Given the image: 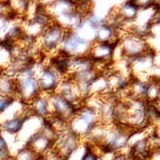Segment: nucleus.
Listing matches in <instances>:
<instances>
[{
    "label": "nucleus",
    "mask_w": 160,
    "mask_h": 160,
    "mask_svg": "<svg viewBox=\"0 0 160 160\" xmlns=\"http://www.w3.org/2000/svg\"><path fill=\"white\" fill-rule=\"evenodd\" d=\"M38 64L26 63L18 69V75L15 79L16 89H15V99L20 102L31 103L32 100L40 95L39 83L36 79Z\"/></svg>",
    "instance_id": "obj_1"
},
{
    "label": "nucleus",
    "mask_w": 160,
    "mask_h": 160,
    "mask_svg": "<svg viewBox=\"0 0 160 160\" xmlns=\"http://www.w3.org/2000/svg\"><path fill=\"white\" fill-rule=\"evenodd\" d=\"M132 129L124 124H113L107 126L102 140L98 146H95L99 152L119 153L129 147V140L132 136Z\"/></svg>",
    "instance_id": "obj_2"
},
{
    "label": "nucleus",
    "mask_w": 160,
    "mask_h": 160,
    "mask_svg": "<svg viewBox=\"0 0 160 160\" xmlns=\"http://www.w3.org/2000/svg\"><path fill=\"white\" fill-rule=\"evenodd\" d=\"M99 124H100L99 111L87 106V104H82L78 108L76 115L69 120L68 129L83 139V138H88Z\"/></svg>",
    "instance_id": "obj_3"
},
{
    "label": "nucleus",
    "mask_w": 160,
    "mask_h": 160,
    "mask_svg": "<svg viewBox=\"0 0 160 160\" xmlns=\"http://www.w3.org/2000/svg\"><path fill=\"white\" fill-rule=\"evenodd\" d=\"M91 47H92V43L88 42L87 39H84L83 36H80L78 32L66 31L58 53L68 59L86 58L88 56L89 51H91Z\"/></svg>",
    "instance_id": "obj_4"
},
{
    "label": "nucleus",
    "mask_w": 160,
    "mask_h": 160,
    "mask_svg": "<svg viewBox=\"0 0 160 160\" xmlns=\"http://www.w3.org/2000/svg\"><path fill=\"white\" fill-rule=\"evenodd\" d=\"M119 48L122 51V58L128 60V62H132L133 59L151 51V48L148 46V40L139 38L131 32H128L123 38H120Z\"/></svg>",
    "instance_id": "obj_5"
},
{
    "label": "nucleus",
    "mask_w": 160,
    "mask_h": 160,
    "mask_svg": "<svg viewBox=\"0 0 160 160\" xmlns=\"http://www.w3.org/2000/svg\"><path fill=\"white\" fill-rule=\"evenodd\" d=\"M64 33H66V29H63L52 20V23L44 29L38 39L42 51L46 53H58Z\"/></svg>",
    "instance_id": "obj_6"
},
{
    "label": "nucleus",
    "mask_w": 160,
    "mask_h": 160,
    "mask_svg": "<svg viewBox=\"0 0 160 160\" xmlns=\"http://www.w3.org/2000/svg\"><path fill=\"white\" fill-rule=\"evenodd\" d=\"M80 143H82V138H79L76 133L67 128L66 131L58 133L53 144V151L56 152L60 160H68L69 156L76 152V149L80 147Z\"/></svg>",
    "instance_id": "obj_7"
},
{
    "label": "nucleus",
    "mask_w": 160,
    "mask_h": 160,
    "mask_svg": "<svg viewBox=\"0 0 160 160\" xmlns=\"http://www.w3.org/2000/svg\"><path fill=\"white\" fill-rule=\"evenodd\" d=\"M36 79L39 83L40 92L46 95H52L56 92L63 76L49 64H40V66H38Z\"/></svg>",
    "instance_id": "obj_8"
},
{
    "label": "nucleus",
    "mask_w": 160,
    "mask_h": 160,
    "mask_svg": "<svg viewBox=\"0 0 160 160\" xmlns=\"http://www.w3.org/2000/svg\"><path fill=\"white\" fill-rule=\"evenodd\" d=\"M49 104H51V116L62 119L67 123H69V120L76 115V111L79 108L56 92L49 95Z\"/></svg>",
    "instance_id": "obj_9"
},
{
    "label": "nucleus",
    "mask_w": 160,
    "mask_h": 160,
    "mask_svg": "<svg viewBox=\"0 0 160 160\" xmlns=\"http://www.w3.org/2000/svg\"><path fill=\"white\" fill-rule=\"evenodd\" d=\"M120 40L116 42H107V43H93L88 58L92 60L95 66L98 64H107L115 58V52L119 47Z\"/></svg>",
    "instance_id": "obj_10"
},
{
    "label": "nucleus",
    "mask_w": 160,
    "mask_h": 160,
    "mask_svg": "<svg viewBox=\"0 0 160 160\" xmlns=\"http://www.w3.org/2000/svg\"><path fill=\"white\" fill-rule=\"evenodd\" d=\"M32 115L27 112H18L15 113L12 118H7L3 122H0V129L4 135H11V136H18L23 132L24 126L29 120Z\"/></svg>",
    "instance_id": "obj_11"
},
{
    "label": "nucleus",
    "mask_w": 160,
    "mask_h": 160,
    "mask_svg": "<svg viewBox=\"0 0 160 160\" xmlns=\"http://www.w3.org/2000/svg\"><path fill=\"white\" fill-rule=\"evenodd\" d=\"M28 112L32 116L40 120L51 118V104H49V95L40 93L31 103H28Z\"/></svg>",
    "instance_id": "obj_12"
},
{
    "label": "nucleus",
    "mask_w": 160,
    "mask_h": 160,
    "mask_svg": "<svg viewBox=\"0 0 160 160\" xmlns=\"http://www.w3.org/2000/svg\"><path fill=\"white\" fill-rule=\"evenodd\" d=\"M78 8V3L69 2V0H59V2H51L46 3L47 13L51 16L52 20H55L59 16H63L66 13H69Z\"/></svg>",
    "instance_id": "obj_13"
},
{
    "label": "nucleus",
    "mask_w": 160,
    "mask_h": 160,
    "mask_svg": "<svg viewBox=\"0 0 160 160\" xmlns=\"http://www.w3.org/2000/svg\"><path fill=\"white\" fill-rule=\"evenodd\" d=\"M115 13L123 22V24H127V23L133 24L140 13V7L138 2H126L120 4L118 7V11H115Z\"/></svg>",
    "instance_id": "obj_14"
},
{
    "label": "nucleus",
    "mask_w": 160,
    "mask_h": 160,
    "mask_svg": "<svg viewBox=\"0 0 160 160\" xmlns=\"http://www.w3.org/2000/svg\"><path fill=\"white\" fill-rule=\"evenodd\" d=\"M15 89H16L15 79L7 76L3 71H0V95L15 98Z\"/></svg>",
    "instance_id": "obj_15"
},
{
    "label": "nucleus",
    "mask_w": 160,
    "mask_h": 160,
    "mask_svg": "<svg viewBox=\"0 0 160 160\" xmlns=\"http://www.w3.org/2000/svg\"><path fill=\"white\" fill-rule=\"evenodd\" d=\"M38 159H39V155L31 147L26 146V144L22 148L18 149L15 156H12V160H38Z\"/></svg>",
    "instance_id": "obj_16"
},
{
    "label": "nucleus",
    "mask_w": 160,
    "mask_h": 160,
    "mask_svg": "<svg viewBox=\"0 0 160 160\" xmlns=\"http://www.w3.org/2000/svg\"><path fill=\"white\" fill-rule=\"evenodd\" d=\"M0 160H12L9 144L6 140V136L2 132V129H0Z\"/></svg>",
    "instance_id": "obj_17"
},
{
    "label": "nucleus",
    "mask_w": 160,
    "mask_h": 160,
    "mask_svg": "<svg viewBox=\"0 0 160 160\" xmlns=\"http://www.w3.org/2000/svg\"><path fill=\"white\" fill-rule=\"evenodd\" d=\"M100 152L93 144H87L84 148L83 155L80 156V160H100Z\"/></svg>",
    "instance_id": "obj_18"
},
{
    "label": "nucleus",
    "mask_w": 160,
    "mask_h": 160,
    "mask_svg": "<svg viewBox=\"0 0 160 160\" xmlns=\"http://www.w3.org/2000/svg\"><path fill=\"white\" fill-rule=\"evenodd\" d=\"M15 103H16V99L15 98L0 95V116L6 113L11 107H13Z\"/></svg>",
    "instance_id": "obj_19"
},
{
    "label": "nucleus",
    "mask_w": 160,
    "mask_h": 160,
    "mask_svg": "<svg viewBox=\"0 0 160 160\" xmlns=\"http://www.w3.org/2000/svg\"><path fill=\"white\" fill-rule=\"evenodd\" d=\"M11 13L9 15H0V33H6L8 26L11 24Z\"/></svg>",
    "instance_id": "obj_20"
}]
</instances>
